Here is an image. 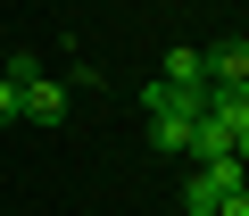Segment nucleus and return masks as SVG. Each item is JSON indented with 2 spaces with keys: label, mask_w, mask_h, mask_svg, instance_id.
Segmentation results:
<instances>
[{
  "label": "nucleus",
  "mask_w": 249,
  "mask_h": 216,
  "mask_svg": "<svg viewBox=\"0 0 249 216\" xmlns=\"http://www.w3.org/2000/svg\"><path fill=\"white\" fill-rule=\"evenodd\" d=\"M232 183H249V166L224 150V158H208L199 175H183V216H216V199L232 191Z\"/></svg>",
  "instance_id": "f257e3e1"
},
{
  "label": "nucleus",
  "mask_w": 249,
  "mask_h": 216,
  "mask_svg": "<svg viewBox=\"0 0 249 216\" xmlns=\"http://www.w3.org/2000/svg\"><path fill=\"white\" fill-rule=\"evenodd\" d=\"M67 100H75V91H67L58 75H25V83H17V117L50 133V125H67Z\"/></svg>",
  "instance_id": "f03ea898"
},
{
  "label": "nucleus",
  "mask_w": 249,
  "mask_h": 216,
  "mask_svg": "<svg viewBox=\"0 0 249 216\" xmlns=\"http://www.w3.org/2000/svg\"><path fill=\"white\" fill-rule=\"evenodd\" d=\"M158 83H175V91H208V50H199V42H175Z\"/></svg>",
  "instance_id": "7ed1b4c3"
},
{
  "label": "nucleus",
  "mask_w": 249,
  "mask_h": 216,
  "mask_svg": "<svg viewBox=\"0 0 249 216\" xmlns=\"http://www.w3.org/2000/svg\"><path fill=\"white\" fill-rule=\"evenodd\" d=\"M191 125L199 117H183V108H175V117H150V150L158 158H191Z\"/></svg>",
  "instance_id": "20e7f679"
},
{
  "label": "nucleus",
  "mask_w": 249,
  "mask_h": 216,
  "mask_svg": "<svg viewBox=\"0 0 249 216\" xmlns=\"http://www.w3.org/2000/svg\"><path fill=\"white\" fill-rule=\"evenodd\" d=\"M232 150V125H216L208 108H199V125H191V166H208V158H224Z\"/></svg>",
  "instance_id": "39448f33"
},
{
  "label": "nucleus",
  "mask_w": 249,
  "mask_h": 216,
  "mask_svg": "<svg viewBox=\"0 0 249 216\" xmlns=\"http://www.w3.org/2000/svg\"><path fill=\"white\" fill-rule=\"evenodd\" d=\"M208 83H249V42H216L208 50Z\"/></svg>",
  "instance_id": "423d86ee"
},
{
  "label": "nucleus",
  "mask_w": 249,
  "mask_h": 216,
  "mask_svg": "<svg viewBox=\"0 0 249 216\" xmlns=\"http://www.w3.org/2000/svg\"><path fill=\"white\" fill-rule=\"evenodd\" d=\"M0 75H9V83H25V75H42V58H34V50H25V42H17V50H9V58H0Z\"/></svg>",
  "instance_id": "0eeeda50"
},
{
  "label": "nucleus",
  "mask_w": 249,
  "mask_h": 216,
  "mask_svg": "<svg viewBox=\"0 0 249 216\" xmlns=\"http://www.w3.org/2000/svg\"><path fill=\"white\" fill-rule=\"evenodd\" d=\"M216 216H249V183H232V191L216 199Z\"/></svg>",
  "instance_id": "6e6552de"
},
{
  "label": "nucleus",
  "mask_w": 249,
  "mask_h": 216,
  "mask_svg": "<svg viewBox=\"0 0 249 216\" xmlns=\"http://www.w3.org/2000/svg\"><path fill=\"white\" fill-rule=\"evenodd\" d=\"M0 125H17V83L0 75Z\"/></svg>",
  "instance_id": "1a4fd4ad"
},
{
  "label": "nucleus",
  "mask_w": 249,
  "mask_h": 216,
  "mask_svg": "<svg viewBox=\"0 0 249 216\" xmlns=\"http://www.w3.org/2000/svg\"><path fill=\"white\" fill-rule=\"evenodd\" d=\"M232 158H241V166H249V125H232Z\"/></svg>",
  "instance_id": "9d476101"
},
{
  "label": "nucleus",
  "mask_w": 249,
  "mask_h": 216,
  "mask_svg": "<svg viewBox=\"0 0 249 216\" xmlns=\"http://www.w3.org/2000/svg\"><path fill=\"white\" fill-rule=\"evenodd\" d=\"M0 58H9V42H0Z\"/></svg>",
  "instance_id": "9b49d317"
}]
</instances>
